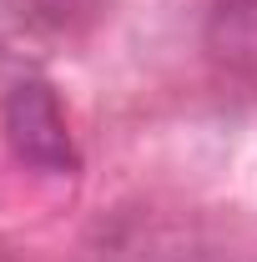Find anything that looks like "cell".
I'll return each instance as SVG.
<instances>
[{
    "mask_svg": "<svg viewBox=\"0 0 257 262\" xmlns=\"http://www.w3.org/2000/svg\"><path fill=\"white\" fill-rule=\"evenodd\" d=\"M5 136H10V151L31 171L46 177H71L81 157H76V141L66 131V111L56 91L46 81H20L10 101H5Z\"/></svg>",
    "mask_w": 257,
    "mask_h": 262,
    "instance_id": "obj_1",
    "label": "cell"
}]
</instances>
